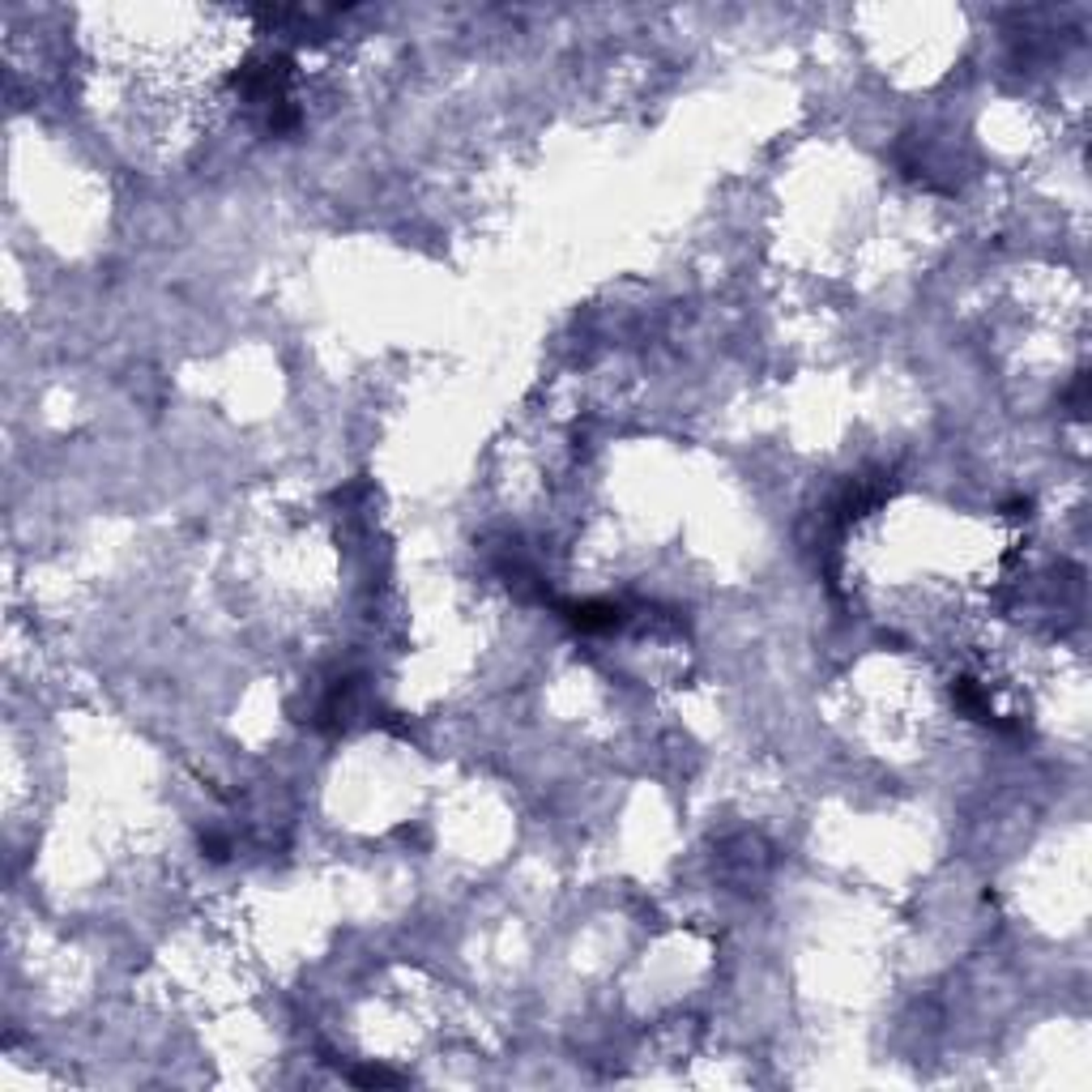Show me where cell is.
Wrapping results in <instances>:
<instances>
[{
  "label": "cell",
  "mask_w": 1092,
  "mask_h": 1092,
  "mask_svg": "<svg viewBox=\"0 0 1092 1092\" xmlns=\"http://www.w3.org/2000/svg\"><path fill=\"white\" fill-rule=\"evenodd\" d=\"M559 615H564L572 628H580V631H610V628H619V623H623V610L615 606V602H598V598H589V602H559Z\"/></svg>",
  "instance_id": "cell-1"
},
{
  "label": "cell",
  "mask_w": 1092,
  "mask_h": 1092,
  "mask_svg": "<svg viewBox=\"0 0 1092 1092\" xmlns=\"http://www.w3.org/2000/svg\"><path fill=\"white\" fill-rule=\"evenodd\" d=\"M355 1084H363V1088H376V1084H401L397 1075H389V1072H380V1067H368V1072H355L350 1075Z\"/></svg>",
  "instance_id": "cell-2"
}]
</instances>
